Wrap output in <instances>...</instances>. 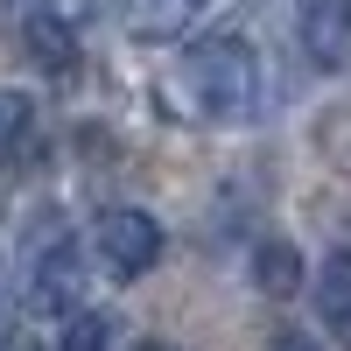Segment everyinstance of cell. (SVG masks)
Wrapping results in <instances>:
<instances>
[{"label":"cell","instance_id":"1","mask_svg":"<svg viewBox=\"0 0 351 351\" xmlns=\"http://www.w3.org/2000/svg\"><path fill=\"white\" fill-rule=\"evenodd\" d=\"M162 99L183 106V120L239 127V120L260 112V56L239 36H204V43H190V56L162 84Z\"/></svg>","mask_w":351,"mask_h":351},{"label":"cell","instance_id":"2","mask_svg":"<svg viewBox=\"0 0 351 351\" xmlns=\"http://www.w3.org/2000/svg\"><path fill=\"white\" fill-rule=\"evenodd\" d=\"M92 246H99V260H106V274L112 281H141L162 260V225H155V211H141V204H112V211H99L92 218Z\"/></svg>","mask_w":351,"mask_h":351},{"label":"cell","instance_id":"3","mask_svg":"<svg viewBox=\"0 0 351 351\" xmlns=\"http://www.w3.org/2000/svg\"><path fill=\"white\" fill-rule=\"evenodd\" d=\"M92 14H99V0H28V14H21V43H28V56H36V64H49V71H71L77 49H84Z\"/></svg>","mask_w":351,"mask_h":351},{"label":"cell","instance_id":"4","mask_svg":"<svg viewBox=\"0 0 351 351\" xmlns=\"http://www.w3.org/2000/svg\"><path fill=\"white\" fill-rule=\"evenodd\" d=\"M77 288H84V253H77V239H49L36 260H28V288H21V302L36 309V316H49V309H71Z\"/></svg>","mask_w":351,"mask_h":351},{"label":"cell","instance_id":"5","mask_svg":"<svg viewBox=\"0 0 351 351\" xmlns=\"http://www.w3.org/2000/svg\"><path fill=\"white\" fill-rule=\"evenodd\" d=\"M295 36H302V56L316 71H344L351 64V0H302Z\"/></svg>","mask_w":351,"mask_h":351},{"label":"cell","instance_id":"6","mask_svg":"<svg viewBox=\"0 0 351 351\" xmlns=\"http://www.w3.org/2000/svg\"><path fill=\"white\" fill-rule=\"evenodd\" d=\"M211 8V0H120V21L134 43H176L190 36V21Z\"/></svg>","mask_w":351,"mask_h":351},{"label":"cell","instance_id":"7","mask_svg":"<svg viewBox=\"0 0 351 351\" xmlns=\"http://www.w3.org/2000/svg\"><path fill=\"white\" fill-rule=\"evenodd\" d=\"M302 281H309V260L295 253V239H260L253 246V288L260 295L288 302V295H302Z\"/></svg>","mask_w":351,"mask_h":351},{"label":"cell","instance_id":"8","mask_svg":"<svg viewBox=\"0 0 351 351\" xmlns=\"http://www.w3.org/2000/svg\"><path fill=\"white\" fill-rule=\"evenodd\" d=\"M316 302H324V324L337 337H351V246H337L316 274Z\"/></svg>","mask_w":351,"mask_h":351},{"label":"cell","instance_id":"9","mask_svg":"<svg viewBox=\"0 0 351 351\" xmlns=\"http://www.w3.org/2000/svg\"><path fill=\"white\" fill-rule=\"evenodd\" d=\"M28 141H36V99L14 92V84H0V162H14Z\"/></svg>","mask_w":351,"mask_h":351},{"label":"cell","instance_id":"10","mask_svg":"<svg viewBox=\"0 0 351 351\" xmlns=\"http://www.w3.org/2000/svg\"><path fill=\"white\" fill-rule=\"evenodd\" d=\"M112 330H120V324H112L106 309H71L64 316V337H56L49 351H112Z\"/></svg>","mask_w":351,"mask_h":351},{"label":"cell","instance_id":"11","mask_svg":"<svg viewBox=\"0 0 351 351\" xmlns=\"http://www.w3.org/2000/svg\"><path fill=\"white\" fill-rule=\"evenodd\" d=\"M274 351H324L309 330H274Z\"/></svg>","mask_w":351,"mask_h":351}]
</instances>
